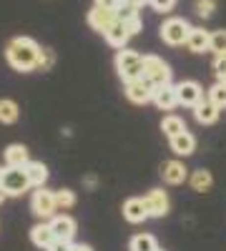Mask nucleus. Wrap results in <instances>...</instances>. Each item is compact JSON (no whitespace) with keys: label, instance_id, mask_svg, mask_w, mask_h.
<instances>
[{"label":"nucleus","instance_id":"1","mask_svg":"<svg viewBox=\"0 0 226 251\" xmlns=\"http://www.w3.org/2000/svg\"><path fill=\"white\" fill-rule=\"evenodd\" d=\"M5 58H8L10 66L15 71H20V73L35 71L38 68V58H40V46L28 35L13 38L8 43V48H5Z\"/></svg>","mask_w":226,"mask_h":251},{"label":"nucleus","instance_id":"2","mask_svg":"<svg viewBox=\"0 0 226 251\" xmlns=\"http://www.w3.org/2000/svg\"><path fill=\"white\" fill-rule=\"evenodd\" d=\"M116 71H118V75L123 78V83L141 78V75H143V55H138L136 50L121 48V50L116 53Z\"/></svg>","mask_w":226,"mask_h":251},{"label":"nucleus","instance_id":"3","mask_svg":"<svg viewBox=\"0 0 226 251\" xmlns=\"http://www.w3.org/2000/svg\"><path fill=\"white\" fill-rule=\"evenodd\" d=\"M0 186L8 196H20L25 194L30 186V178L25 174V166H5L3 169V178H0Z\"/></svg>","mask_w":226,"mask_h":251},{"label":"nucleus","instance_id":"4","mask_svg":"<svg viewBox=\"0 0 226 251\" xmlns=\"http://www.w3.org/2000/svg\"><path fill=\"white\" fill-rule=\"evenodd\" d=\"M189 35H191L189 20H183V18H169V20H163V25H161V40H163V43H169V46H183L189 40Z\"/></svg>","mask_w":226,"mask_h":251},{"label":"nucleus","instance_id":"5","mask_svg":"<svg viewBox=\"0 0 226 251\" xmlns=\"http://www.w3.org/2000/svg\"><path fill=\"white\" fill-rule=\"evenodd\" d=\"M143 78H149L153 86L171 83V68L169 63L158 55H143Z\"/></svg>","mask_w":226,"mask_h":251},{"label":"nucleus","instance_id":"6","mask_svg":"<svg viewBox=\"0 0 226 251\" xmlns=\"http://www.w3.org/2000/svg\"><path fill=\"white\" fill-rule=\"evenodd\" d=\"M30 208H33V214L40 216V219H53L55 211H58L55 191H48V188L40 186L38 191L33 194V199H30Z\"/></svg>","mask_w":226,"mask_h":251},{"label":"nucleus","instance_id":"7","mask_svg":"<svg viewBox=\"0 0 226 251\" xmlns=\"http://www.w3.org/2000/svg\"><path fill=\"white\" fill-rule=\"evenodd\" d=\"M153 91H156V86H153L149 78H143V75L126 83V98H128L131 103H138V106L153 100Z\"/></svg>","mask_w":226,"mask_h":251},{"label":"nucleus","instance_id":"8","mask_svg":"<svg viewBox=\"0 0 226 251\" xmlns=\"http://www.w3.org/2000/svg\"><path fill=\"white\" fill-rule=\"evenodd\" d=\"M143 201H146L151 219H161V216L169 214V196H166V191H161V188H151V191L143 196Z\"/></svg>","mask_w":226,"mask_h":251},{"label":"nucleus","instance_id":"9","mask_svg":"<svg viewBox=\"0 0 226 251\" xmlns=\"http://www.w3.org/2000/svg\"><path fill=\"white\" fill-rule=\"evenodd\" d=\"M113 23H116V10L100 8V5H93V10H88V25L96 33H106Z\"/></svg>","mask_w":226,"mask_h":251},{"label":"nucleus","instance_id":"10","mask_svg":"<svg viewBox=\"0 0 226 251\" xmlns=\"http://www.w3.org/2000/svg\"><path fill=\"white\" fill-rule=\"evenodd\" d=\"M153 103L161 111H174L178 106V91L174 83H163V86H156L153 91Z\"/></svg>","mask_w":226,"mask_h":251},{"label":"nucleus","instance_id":"11","mask_svg":"<svg viewBox=\"0 0 226 251\" xmlns=\"http://www.w3.org/2000/svg\"><path fill=\"white\" fill-rule=\"evenodd\" d=\"M176 91H178V106H196V103L201 100V96H203V91H201V86L196 80H183V83H178L176 86Z\"/></svg>","mask_w":226,"mask_h":251},{"label":"nucleus","instance_id":"12","mask_svg":"<svg viewBox=\"0 0 226 251\" xmlns=\"http://www.w3.org/2000/svg\"><path fill=\"white\" fill-rule=\"evenodd\" d=\"M123 219L131 221V224H141V221L151 219L149 208H146V201L143 199H128L126 203H123Z\"/></svg>","mask_w":226,"mask_h":251},{"label":"nucleus","instance_id":"13","mask_svg":"<svg viewBox=\"0 0 226 251\" xmlns=\"http://www.w3.org/2000/svg\"><path fill=\"white\" fill-rule=\"evenodd\" d=\"M161 176H163V181L166 183H171V186H178V183H183L189 178V171H186V166H183L181 161H166L161 166Z\"/></svg>","mask_w":226,"mask_h":251},{"label":"nucleus","instance_id":"14","mask_svg":"<svg viewBox=\"0 0 226 251\" xmlns=\"http://www.w3.org/2000/svg\"><path fill=\"white\" fill-rule=\"evenodd\" d=\"M103 35H106V40H108V46H113V48H126L128 38H131V30L126 28V23H123V20L116 18V23H113Z\"/></svg>","mask_w":226,"mask_h":251},{"label":"nucleus","instance_id":"15","mask_svg":"<svg viewBox=\"0 0 226 251\" xmlns=\"http://www.w3.org/2000/svg\"><path fill=\"white\" fill-rule=\"evenodd\" d=\"M171 141V151L176 153V156H191L194 151H196V138L189 133V131H181L178 136H174V138H169Z\"/></svg>","mask_w":226,"mask_h":251},{"label":"nucleus","instance_id":"16","mask_svg":"<svg viewBox=\"0 0 226 251\" xmlns=\"http://www.w3.org/2000/svg\"><path fill=\"white\" fill-rule=\"evenodd\" d=\"M186 46L191 53H203V50H211V33L203 30V28H191V35L186 40Z\"/></svg>","mask_w":226,"mask_h":251},{"label":"nucleus","instance_id":"17","mask_svg":"<svg viewBox=\"0 0 226 251\" xmlns=\"http://www.w3.org/2000/svg\"><path fill=\"white\" fill-rule=\"evenodd\" d=\"M50 226H53V231H55V239H68V241H73V236H75V221L71 219V216H53L50 219Z\"/></svg>","mask_w":226,"mask_h":251},{"label":"nucleus","instance_id":"18","mask_svg":"<svg viewBox=\"0 0 226 251\" xmlns=\"http://www.w3.org/2000/svg\"><path fill=\"white\" fill-rule=\"evenodd\" d=\"M30 239L38 249H48L55 241V231H53L50 224H38V226L30 228Z\"/></svg>","mask_w":226,"mask_h":251},{"label":"nucleus","instance_id":"19","mask_svg":"<svg viewBox=\"0 0 226 251\" xmlns=\"http://www.w3.org/2000/svg\"><path fill=\"white\" fill-rule=\"evenodd\" d=\"M194 116H196V121L201 126H211L219 118V108L214 106L211 100H199L196 106H194Z\"/></svg>","mask_w":226,"mask_h":251},{"label":"nucleus","instance_id":"20","mask_svg":"<svg viewBox=\"0 0 226 251\" xmlns=\"http://www.w3.org/2000/svg\"><path fill=\"white\" fill-rule=\"evenodd\" d=\"M25 174L30 178V186H35V188H40L48 181V169H46V163H40V161H28L25 163Z\"/></svg>","mask_w":226,"mask_h":251},{"label":"nucleus","instance_id":"21","mask_svg":"<svg viewBox=\"0 0 226 251\" xmlns=\"http://www.w3.org/2000/svg\"><path fill=\"white\" fill-rule=\"evenodd\" d=\"M30 158H28V149L23 143H13L5 149V166H25Z\"/></svg>","mask_w":226,"mask_h":251},{"label":"nucleus","instance_id":"22","mask_svg":"<svg viewBox=\"0 0 226 251\" xmlns=\"http://www.w3.org/2000/svg\"><path fill=\"white\" fill-rule=\"evenodd\" d=\"M189 183H191V188H194V191L203 194V191H209V188H211L214 178H211V174H209V171L199 169V171H194V174L189 176Z\"/></svg>","mask_w":226,"mask_h":251},{"label":"nucleus","instance_id":"23","mask_svg":"<svg viewBox=\"0 0 226 251\" xmlns=\"http://www.w3.org/2000/svg\"><path fill=\"white\" fill-rule=\"evenodd\" d=\"M161 131L166 133L169 138H174V136H178L181 131H186V123H183L178 116H166L161 121Z\"/></svg>","mask_w":226,"mask_h":251},{"label":"nucleus","instance_id":"24","mask_svg":"<svg viewBox=\"0 0 226 251\" xmlns=\"http://www.w3.org/2000/svg\"><path fill=\"white\" fill-rule=\"evenodd\" d=\"M18 121V103L10 98H0V123H15Z\"/></svg>","mask_w":226,"mask_h":251},{"label":"nucleus","instance_id":"25","mask_svg":"<svg viewBox=\"0 0 226 251\" xmlns=\"http://www.w3.org/2000/svg\"><path fill=\"white\" fill-rule=\"evenodd\" d=\"M209 100L214 103L219 111L226 108V83H224V80H216L214 86L209 88Z\"/></svg>","mask_w":226,"mask_h":251},{"label":"nucleus","instance_id":"26","mask_svg":"<svg viewBox=\"0 0 226 251\" xmlns=\"http://www.w3.org/2000/svg\"><path fill=\"white\" fill-rule=\"evenodd\" d=\"M156 239L151 234H138L131 239V251H156Z\"/></svg>","mask_w":226,"mask_h":251},{"label":"nucleus","instance_id":"27","mask_svg":"<svg viewBox=\"0 0 226 251\" xmlns=\"http://www.w3.org/2000/svg\"><path fill=\"white\" fill-rule=\"evenodd\" d=\"M55 201H58V208H73L75 206V194L68 191V188H60V191H55Z\"/></svg>","mask_w":226,"mask_h":251},{"label":"nucleus","instance_id":"28","mask_svg":"<svg viewBox=\"0 0 226 251\" xmlns=\"http://www.w3.org/2000/svg\"><path fill=\"white\" fill-rule=\"evenodd\" d=\"M211 50L216 55L226 53V30H214L211 33Z\"/></svg>","mask_w":226,"mask_h":251},{"label":"nucleus","instance_id":"29","mask_svg":"<svg viewBox=\"0 0 226 251\" xmlns=\"http://www.w3.org/2000/svg\"><path fill=\"white\" fill-rule=\"evenodd\" d=\"M214 75H216V80H224L226 83V53H221V55L214 58Z\"/></svg>","mask_w":226,"mask_h":251},{"label":"nucleus","instance_id":"30","mask_svg":"<svg viewBox=\"0 0 226 251\" xmlns=\"http://www.w3.org/2000/svg\"><path fill=\"white\" fill-rule=\"evenodd\" d=\"M214 10H216V0H199V3H196V13L201 18H211Z\"/></svg>","mask_w":226,"mask_h":251},{"label":"nucleus","instance_id":"31","mask_svg":"<svg viewBox=\"0 0 226 251\" xmlns=\"http://www.w3.org/2000/svg\"><path fill=\"white\" fill-rule=\"evenodd\" d=\"M53 63H55V55L46 48H40V58H38V68L40 71H50L53 68Z\"/></svg>","mask_w":226,"mask_h":251},{"label":"nucleus","instance_id":"32","mask_svg":"<svg viewBox=\"0 0 226 251\" xmlns=\"http://www.w3.org/2000/svg\"><path fill=\"white\" fill-rule=\"evenodd\" d=\"M133 15H138V8L123 0V3H121V8L116 10V18H118V20H128V18H133Z\"/></svg>","mask_w":226,"mask_h":251},{"label":"nucleus","instance_id":"33","mask_svg":"<svg viewBox=\"0 0 226 251\" xmlns=\"http://www.w3.org/2000/svg\"><path fill=\"white\" fill-rule=\"evenodd\" d=\"M149 5H151L156 13H171L174 5H176V0H149Z\"/></svg>","mask_w":226,"mask_h":251},{"label":"nucleus","instance_id":"34","mask_svg":"<svg viewBox=\"0 0 226 251\" xmlns=\"http://www.w3.org/2000/svg\"><path fill=\"white\" fill-rule=\"evenodd\" d=\"M46 251H75V244H73V241H68V239H55Z\"/></svg>","mask_w":226,"mask_h":251},{"label":"nucleus","instance_id":"35","mask_svg":"<svg viewBox=\"0 0 226 251\" xmlns=\"http://www.w3.org/2000/svg\"><path fill=\"white\" fill-rule=\"evenodd\" d=\"M123 23H126V28L131 30V35L141 33V28H143V23H141V15H133V18H128V20H123Z\"/></svg>","mask_w":226,"mask_h":251},{"label":"nucleus","instance_id":"36","mask_svg":"<svg viewBox=\"0 0 226 251\" xmlns=\"http://www.w3.org/2000/svg\"><path fill=\"white\" fill-rule=\"evenodd\" d=\"M121 3H123V0H96V5L108 8V10H118V8H121Z\"/></svg>","mask_w":226,"mask_h":251},{"label":"nucleus","instance_id":"37","mask_svg":"<svg viewBox=\"0 0 226 251\" xmlns=\"http://www.w3.org/2000/svg\"><path fill=\"white\" fill-rule=\"evenodd\" d=\"M126 3H131L136 8H143V5H149V0H126Z\"/></svg>","mask_w":226,"mask_h":251},{"label":"nucleus","instance_id":"38","mask_svg":"<svg viewBox=\"0 0 226 251\" xmlns=\"http://www.w3.org/2000/svg\"><path fill=\"white\" fill-rule=\"evenodd\" d=\"M75 251H93V249L86 246V244H75Z\"/></svg>","mask_w":226,"mask_h":251},{"label":"nucleus","instance_id":"39","mask_svg":"<svg viewBox=\"0 0 226 251\" xmlns=\"http://www.w3.org/2000/svg\"><path fill=\"white\" fill-rule=\"evenodd\" d=\"M86 186H96V176H88L86 178Z\"/></svg>","mask_w":226,"mask_h":251},{"label":"nucleus","instance_id":"40","mask_svg":"<svg viewBox=\"0 0 226 251\" xmlns=\"http://www.w3.org/2000/svg\"><path fill=\"white\" fill-rule=\"evenodd\" d=\"M5 199H8V194H5V191H3V186H0V203H3V201H5Z\"/></svg>","mask_w":226,"mask_h":251},{"label":"nucleus","instance_id":"41","mask_svg":"<svg viewBox=\"0 0 226 251\" xmlns=\"http://www.w3.org/2000/svg\"><path fill=\"white\" fill-rule=\"evenodd\" d=\"M0 178H3V169H0Z\"/></svg>","mask_w":226,"mask_h":251},{"label":"nucleus","instance_id":"42","mask_svg":"<svg viewBox=\"0 0 226 251\" xmlns=\"http://www.w3.org/2000/svg\"><path fill=\"white\" fill-rule=\"evenodd\" d=\"M156 251H161V249H156Z\"/></svg>","mask_w":226,"mask_h":251}]
</instances>
